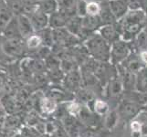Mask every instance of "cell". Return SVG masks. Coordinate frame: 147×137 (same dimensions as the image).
Wrapping results in <instances>:
<instances>
[{
	"label": "cell",
	"mask_w": 147,
	"mask_h": 137,
	"mask_svg": "<svg viewBox=\"0 0 147 137\" xmlns=\"http://www.w3.org/2000/svg\"><path fill=\"white\" fill-rule=\"evenodd\" d=\"M87 2L85 0H77L75 6V12L77 16L80 18H84L87 16Z\"/></svg>",
	"instance_id": "obj_31"
},
{
	"label": "cell",
	"mask_w": 147,
	"mask_h": 137,
	"mask_svg": "<svg viewBox=\"0 0 147 137\" xmlns=\"http://www.w3.org/2000/svg\"><path fill=\"white\" fill-rule=\"evenodd\" d=\"M135 90L147 93V72L144 69L136 75Z\"/></svg>",
	"instance_id": "obj_24"
},
{
	"label": "cell",
	"mask_w": 147,
	"mask_h": 137,
	"mask_svg": "<svg viewBox=\"0 0 147 137\" xmlns=\"http://www.w3.org/2000/svg\"><path fill=\"white\" fill-rule=\"evenodd\" d=\"M78 117L82 123L87 126H93L95 125V123L97 121V118L100 117L96 114L93 111L89 109L86 105L82 104V110L80 113L78 114Z\"/></svg>",
	"instance_id": "obj_11"
},
{
	"label": "cell",
	"mask_w": 147,
	"mask_h": 137,
	"mask_svg": "<svg viewBox=\"0 0 147 137\" xmlns=\"http://www.w3.org/2000/svg\"><path fill=\"white\" fill-rule=\"evenodd\" d=\"M41 42H42L41 38H40V36H38V35H32V36L28 37L27 40L28 47L32 49L38 48Z\"/></svg>",
	"instance_id": "obj_33"
},
{
	"label": "cell",
	"mask_w": 147,
	"mask_h": 137,
	"mask_svg": "<svg viewBox=\"0 0 147 137\" xmlns=\"http://www.w3.org/2000/svg\"><path fill=\"white\" fill-rule=\"evenodd\" d=\"M125 61H126V64L123 65L124 67L127 68L130 72H131L136 75L144 69V65L143 62H142L140 57H139V59H137V58L129 59V57H128V59H126Z\"/></svg>",
	"instance_id": "obj_21"
},
{
	"label": "cell",
	"mask_w": 147,
	"mask_h": 137,
	"mask_svg": "<svg viewBox=\"0 0 147 137\" xmlns=\"http://www.w3.org/2000/svg\"><path fill=\"white\" fill-rule=\"evenodd\" d=\"M9 1H10V0H6V2H7H7H9Z\"/></svg>",
	"instance_id": "obj_43"
},
{
	"label": "cell",
	"mask_w": 147,
	"mask_h": 137,
	"mask_svg": "<svg viewBox=\"0 0 147 137\" xmlns=\"http://www.w3.org/2000/svg\"><path fill=\"white\" fill-rule=\"evenodd\" d=\"M89 54L100 62H108L111 59V45L105 41L100 35L90 37L86 41Z\"/></svg>",
	"instance_id": "obj_1"
},
{
	"label": "cell",
	"mask_w": 147,
	"mask_h": 137,
	"mask_svg": "<svg viewBox=\"0 0 147 137\" xmlns=\"http://www.w3.org/2000/svg\"><path fill=\"white\" fill-rule=\"evenodd\" d=\"M145 15H146V17H147V8H146V11H145Z\"/></svg>",
	"instance_id": "obj_42"
},
{
	"label": "cell",
	"mask_w": 147,
	"mask_h": 137,
	"mask_svg": "<svg viewBox=\"0 0 147 137\" xmlns=\"http://www.w3.org/2000/svg\"><path fill=\"white\" fill-rule=\"evenodd\" d=\"M101 11V7L98 2H90L87 4L88 16H99Z\"/></svg>",
	"instance_id": "obj_32"
},
{
	"label": "cell",
	"mask_w": 147,
	"mask_h": 137,
	"mask_svg": "<svg viewBox=\"0 0 147 137\" xmlns=\"http://www.w3.org/2000/svg\"><path fill=\"white\" fill-rule=\"evenodd\" d=\"M123 96L124 99L134 101V103L142 106L143 108L147 106V93L141 92V91H138L136 90H133L124 91Z\"/></svg>",
	"instance_id": "obj_13"
},
{
	"label": "cell",
	"mask_w": 147,
	"mask_h": 137,
	"mask_svg": "<svg viewBox=\"0 0 147 137\" xmlns=\"http://www.w3.org/2000/svg\"><path fill=\"white\" fill-rule=\"evenodd\" d=\"M85 1L87 3H90V2H99L100 0H85Z\"/></svg>",
	"instance_id": "obj_41"
},
{
	"label": "cell",
	"mask_w": 147,
	"mask_h": 137,
	"mask_svg": "<svg viewBox=\"0 0 147 137\" xmlns=\"http://www.w3.org/2000/svg\"><path fill=\"white\" fill-rule=\"evenodd\" d=\"M47 63L48 66H49L52 70H57V69H60L61 61H60V59L57 56H49L47 59Z\"/></svg>",
	"instance_id": "obj_34"
},
{
	"label": "cell",
	"mask_w": 147,
	"mask_h": 137,
	"mask_svg": "<svg viewBox=\"0 0 147 137\" xmlns=\"http://www.w3.org/2000/svg\"><path fill=\"white\" fill-rule=\"evenodd\" d=\"M145 13L142 10H136V11H130L125 15L123 18V27H126L128 25H134V24H141L144 21L145 18Z\"/></svg>",
	"instance_id": "obj_15"
},
{
	"label": "cell",
	"mask_w": 147,
	"mask_h": 137,
	"mask_svg": "<svg viewBox=\"0 0 147 137\" xmlns=\"http://www.w3.org/2000/svg\"><path fill=\"white\" fill-rule=\"evenodd\" d=\"M38 9L43 13L50 16L59 10V3L57 0H43L38 5Z\"/></svg>",
	"instance_id": "obj_19"
},
{
	"label": "cell",
	"mask_w": 147,
	"mask_h": 137,
	"mask_svg": "<svg viewBox=\"0 0 147 137\" xmlns=\"http://www.w3.org/2000/svg\"><path fill=\"white\" fill-rule=\"evenodd\" d=\"M4 33L6 37L8 38H15L18 35H20L19 28H18V17L15 16L13 19L8 23V25L4 28Z\"/></svg>",
	"instance_id": "obj_20"
},
{
	"label": "cell",
	"mask_w": 147,
	"mask_h": 137,
	"mask_svg": "<svg viewBox=\"0 0 147 137\" xmlns=\"http://www.w3.org/2000/svg\"><path fill=\"white\" fill-rule=\"evenodd\" d=\"M93 111L100 117L105 116L110 111V105L106 101L101 99H96L92 103Z\"/></svg>",
	"instance_id": "obj_22"
},
{
	"label": "cell",
	"mask_w": 147,
	"mask_h": 137,
	"mask_svg": "<svg viewBox=\"0 0 147 137\" xmlns=\"http://www.w3.org/2000/svg\"><path fill=\"white\" fill-rule=\"evenodd\" d=\"M127 7L130 11H136V10H141L142 4L140 0H124Z\"/></svg>",
	"instance_id": "obj_36"
},
{
	"label": "cell",
	"mask_w": 147,
	"mask_h": 137,
	"mask_svg": "<svg viewBox=\"0 0 147 137\" xmlns=\"http://www.w3.org/2000/svg\"><path fill=\"white\" fill-rule=\"evenodd\" d=\"M66 28L69 30V32L75 36H78V34L82 28V18L79 16H73L70 18H69Z\"/></svg>",
	"instance_id": "obj_17"
},
{
	"label": "cell",
	"mask_w": 147,
	"mask_h": 137,
	"mask_svg": "<svg viewBox=\"0 0 147 137\" xmlns=\"http://www.w3.org/2000/svg\"><path fill=\"white\" fill-rule=\"evenodd\" d=\"M52 30V37L54 42L59 43V44H63L65 43L66 40L70 36V33L69 30L65 28H59L56 29H51Z\"/></svg>",
	"instance_id": "obj_23"
},
{
	"label": "cell",
	"mask_w": 147,
	"mask_h": 137,
	"mask_svg": "<svg viewBox=\"0 0 147 137\" xmlns=\"http://www.w3.org/2000/svg\"><path fill=\"white\" fill-rule=\"evenodd\" d=\"M7 7V2L6 0H0V9Z\"/></svg>",
	"instance_id": "obj_39"
},
{
	"label": "cell",
	"mask_w": 147,
	"mask_h": 137,
	"mask_svg": "<svg viewBox=\"0 0 147 137\" xmlns=\"http://www.w3.org/2000/svg\"><path fill=\"white\" fill-rule=\"evenodd\" d=\"M35 31H42L49 26V16L38 9L29 16Z\"/></svg>",
	"instance_id": "obj_7"
},
{
	"label": "cell",
	"mask_w": 147,
	"mask_h": 137,
	"mask_svg": "<svg viewBox=\"0 0 147 137\" xmlns=\"http://www.w3.org/2000/svg\"><path fill=\"white\" fill-rule=\"evenodd\" d=\"M60 69H61V70L65 74H68L69 72H74L76 70H79L77 62L71 58L63 59L61 61V64H60Z\"/></svg>",
	"instance_id": "obj_27"
},
{
	"label": "cell",
	"mask_w": 147,
	"mask_h": 137,
	"mask_svg": "<svg viewBox=\"0 0 147 137\" xmlns=\"http://www.w3.org/2000/svg\"><path fill=\"white\" fill-rule=\"evenodd\" d=\"M57 1H58V2H59V0H57Z\"/></svg>",
	"instance_id": "obj_44"
},
{
	"label": "cell",
	"mask_w": 147,
	"mask_h": 137,
	"mask_svg": "<svg viewBox=\"0 0 147 137\" xmlns=\"http://www.w3.org/2000/svg\"><path fill=\"white\" fill-rule=\"evenodd\" d=\"M140 59L142 60V62L144 63V65L147 66V50L146 51L140 52Z\"/></svg>",
	"instance_id": "obj_38"
},
{
	"label": "cell",
	"mask_w": 147,
	"mask_h": 137,
	"mask_svg": "<svg viewBox=\"0 0 147 137\" xmlns=\"http://www.w3.org/2000/svg\"><path fill=\"white\" fill-rule=\"evenodd\" d=\"M43 108L47 113H51L56 109V101L52 99H45L43 101Z\"/></svg>",
	"instance_id": "obj_35"
},
{
	"label": "cell",
	"mask_w": 147,
	"mask_h": 137,
	"mask_svg": "<svg viewBox=\"0 0 147 137\" xmlns=\"http://www.w3.org/2000/svg\"><path fill=\"white\" fill-rule=\"evenodd\" d=\"M136 46L140 52L147 50V33L145 30H141L136 36Z\"/></svg>",
	"instance_id": "obj_29"
},
{
	"label": "cell",
	"mask_w": 147,
	"mask_h": 137,
	"mask_svg": "<svg viewBox=\"0 0 147 137\" xmlns=\"http://www.w3.org/2000/svg\"><path fill=\"white\" fill-rule=\"evenodd\" d=\"M109 9L116 19L124 18L127 14V5L123 0H111L109 2Z\"/></svg>",
	"instance_id": "obj_10"
},
{
	"label": "cell",
	"mask_w": 147,
	"mask_h": 137,
	"mask_svg": "<svg viewBox=\"0 0 147 137\" xmlns=\"http://www.w3.org/2000/svg\"><path fill=\"white\" fill-rule=\"evenodd\" d=\"M100 22L102 26H107V25H113L115 22V17L110 11V9H101V11L99 15Z\"/></svg>",
	"instance_id": "obj_28"
},
{
	"label": "cell",
	"mask_w": 147,
	"mask_h": 137,
	"mask_svg": "<svg viewBox=\"0 0 147 137\" xmlns=\"http://www.w3.org/2000/svg\"><path fill=\"white\" fill-rule=\"evenodd\" d=\"M130 56V48L124 40H118L111 45V62L120 65L124 62Z\"/></svg>",
	"instance_id": "obj_2"
},
{
	"label": "cell",
	"mask_w": 147,
	"mask_h": 137,
	"mask_svg": "<svg viewBox=\"0 0 147 137\" xmlns=\"http://www.w3.org/2000/svg\"><path fill=\"white\" fill-rule=\"evenodd\" d=\"M42 1H43V0H30V4H31V5H36V6L38 5H38L41 3Z\"/></svg>",
	"instance_id": "obj_40"
},
{
	"label": "cell",
	"mask_w": 147,
	"mask_h": 137,
	"mask_svg": "<svg viewBox=\"0 0 147 137\" xmlns=\"http://www.w3.org/2000/svg\"><path fill=\"white\" fill-rule=\"evenodd\" d=\"M75 94L77 99L79 100V103H82L83 105H87L89 103H94V101L97 99L94 90L85 87L80 88L75 92Z\"/></svg>",
	"instance_id": "obj_14"
},
{
	"label": "cell",
	"mask_w": 147,
	"mask_h": 137,
	"mask_svg": "<svg viewBox=\"0 0 147 137\" xmlns=\"http://www.w3.org/2000/svg\"><path fill=\"white\" fill-rule=\"evenodd\" d=\"M118 77L120 78L121 83L123 85L124 91L135 90V83H136V74L125 68L123 65L120 64L118 67Z\"/></svg>",
	"instance_id": "obj_4"
},
{
	"label": "cell",
	"mask_w": 147,
	"mask_h": 137,
	"mask_svg": "<svg viewBox=\"0 0 147 137\" xmlns=\"http://www.w3.org/2000/svg\"><path fill=\"white\" fill-rule=\"evenodd\" d=\"M120 118L121 117L117 110L116 109L110 110L109 113L104 116V120H103L104 127L109 131L113 130L118 125Z\"/></svg>",
	"instance_id": "obj_16"
},
{
	"label": "cell",
	"mask_w": 147,
	"mask_h": 137,
	"mask_svg": "<svg viewBox=\"0 0 147 137\" xmlns=\"http://www.w3.org/2000/svg\"><path fill=\"white\" fill-rule=\"evenodd\" d=\"M42 36L40 37L41 38V40L44 42H48V45H50L51 43H53V37H52V30H48L47 28L42 30Z\"/></svg>",
	"instance_id": "obj_37"
},
{
	"label": "cell",
	"mask_w": 147,
	"mask_h": 137,
	"mask_svg": "<svg viewBox=\"0 0 147 137\" xmlns=\"http://www.w3.org/2000/svg\"><path fill=\"white\" fill-rule=\"evenodd\" d=\"M18 22L19 32L22 37L28 38L30 36H32L33 35L32 33L35 30L32 26L31 20H30L28 16L25 14L19 15V16H18Z\"/></svg>",
	"instance_id": "obj_9"
},
{
	"label": "cell",
	"mask_w": 147,
	"mask_h": 137,
	"mask_svg": "<svg viewBox=\"0 0 147 137\" xmlns=\"http://www.w3.org/2000/svg\"><path fill=\"white\" fill-rule=\"evenodd\" d=\"M99 35L105 41H107L110 45L118 41L120 38V33L118 29L116 28L113 25H107V26H102L100 28Z\"/></svg>",
	"instance_id": "obj_8"
},
{
	"label": "cell",
	"mask_w": 147,
	"mask_h": 137,
	"mask_svg": "<svg viewBox=\"0 0 147 137\" xmlns=\"http://www.w3.org/2000/svg\"><path fill=\"white\" fill-rule=\"evenodd\" d=\"M106 90H107V96L110 100L119 99L123 95L124 88L120 78L118 77V75L110 79L107 83V86H106Z\"/></svg>",
	"instance_id": "obj_5"
},
{
	"label": "cell",
	"mask_w": 147,
	"mask_h": 137,
	"mask_svg": "<svg viewBox=\"0 0 147 137\" xmlns=\"http://www.w3.org/2000/svg\"><path fill=\"white\" fill-rule=\"evenodd\" d=\"M116 110H117L121 118L133 121L137 117L140 111L143 110V107L130 100L123 98V100L118 103Z\"/></svg>",
	"instance_id": "obj_3"
},
{
	"label": "cell",
	"mask_w": 147,
	"mask_h": 137,
	"mask_svg": "<svg viewBox=\"0 0 147 137\" xmlns=\"http://www.w3.org/2000/svg\"><path fill=\"white\" fill-rule=\"evenodd\" d=\"M67 14L58 10L57 12L51 14L49 16V27L51 29H56L59 28H65L69 20Z\"/></svg>",
	"instance_id": "obj_12"
},
{
	"label": "cell",
	"mask_w": 147,
	"mask_h": 137,
	"mask_svg": "<svg viewBox=\"0 0 147 137\" xmlns=\"http://www.w3.org/2000/svg\"><path fill=\"white\" fill-rule=\"evenodd\" d=\"M7 7L16 17L24 14L25 3L23 0H10L7 3Z\"/></svg>",
	"instance_id": "obj_25"
},
{
	"label": "cell",
	"mask_w": 147,
	"mask_h": 137,
	"mask_svg": "<svg viewBox=\"0 0 147 137\" xmlns=\"http://www.w3.org/2000/svg\"><path fill=\"white\" fill-rule=\"evenodd\" d=\"M82 104L77 101H69L66 105V111L71 116H78L80 110H82Z\"/></svg>",
	"instance_id": "obj_30"
},
{
	"label": "cell",
	"mask_w": 147,
	"mask_h": 137,
	"mask_svg": "<svg viewBox=\"0 0 147 137\" xmlns=\"http://www.w3.org/2000/svg\"><path fill=\"white\" fill-rule=\"evenodd\" d=\"M15 16L13 13L7 7L0 9V28H5L8 23L11 21Z\"/></svg>",
	"instance_id": "obj_26"
},
{
	"label": "cell",
	"mask_w": 147,
	"mask_h": 137,
	"mask_svg": "<svg viewBox=\"0 0 147 137\" xmlns=\"http://www.w3.org/2000/svg\"><path fill=\"white\" fill-rule=\"evenodd\" d=\"M64 82L66 88L69 90L76 92L80 88L82 87V74L80 70H76L72 72L66 74Z\"/></svg>",
	"instance_id": "obj_6"
},
{
	"label": "cell",
	"mask_w": 147,
	"mask_h": 137,
	"mask_svg": "<svg viewBox=\"0 0 147 137\" xmlns=\"http://www.w3.org/2000/svg\"><path fill=\"white\" fill-rule=\"evenodd\" d=\"M110 1H111V0H110Z\"/></svg>",
	"instance_id": "obj_45"
},
{
	"label": "cell",
	"mask_w": 147,
	"mask_h": 137,
	"mask_svg": "<svg viewBox=\"0 0 147 137\" xmlns=\"http://www.w3.org/2000/svg\"><path fill=\"white\" fill-rule=\"evenodd\" d=\"M101 25L100 19L99 16H85L82 18V28L92 31L94 29H97Z\"/></svg>",
	"instance_id": "obj_18"
}]
</instances>
